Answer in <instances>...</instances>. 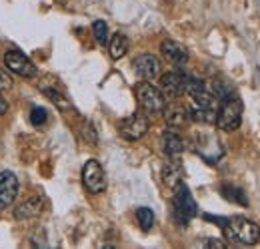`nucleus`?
<instances>
[{
	"label": "nucleus",
	"instance_id": "nucleus-1",
	"mask_svg": "<svg viewBox=\"0 0 260 249\" xmlns=\"http://www.w3.org/2000/svg\"><path fill=\"white\" fill-rule=\"evenodd\" d=\"M218 108H220V100L206 88L200 94L192 96V106L188 108L190 120L200 124H214L218 116Z\"/></svg>",
	"mask_w": 260,
	"mask_h": 249
},
{
	"label": "nucleus",
	"instance_id": "nucleus-2",
	"mask_svg": "<svg viewBox=\"0 0 260 249\" xmlns=\"http://www.w3.org/2000/svg\"><path fill=\"white\" fill-rule=\"evenodd\" d=\"M224 233L228 239L244 243V245H254L260 241V227L254 221L242 218V216L228 218L226 225H224Z\"/></svg>",
	"mask_w": 260,
	"mask_h": 249
},
{
	"label": "nucleus",
	"instance_id": "nucleus-3",
	"mask_svg": "<svg viewBox=\"0 0 260 249\" xmlns=\"http://www.w3.org/2000/svg\"><path fill=\"white\" fill-rule=\"evenodd\" d=\"M134 94H136V100H138L140 108L148 114H158L166 108V96L162 94L160 88H156L148 80H140L134 86Z\"/></svg>",
	"mask_w": 260,
	"mask_h": 249
},
{
	"label": "nucleus",
	"instance_id": "nucleus-4",
	"mask_svg": "<svg viewBox=\"0 0 260 249\" xmlns=\"http://www.w3.org/2000/svg\"><path fill=\"white\" fill-rule=\"evenodd\" d=\"M172 210H174V212H172V214H174V221L180 223V225H186V223L196 216V212H198L190 189L186 187V184H182V182L174 186Z\"/></svg>",
	"mask_w": 260,
	"mask_h": 249
},
{
	"label": "nucleus",
	"instance_id": "nucleus-5",
	"mask_svg": "<svg viewBox=\"0 0 260 249\" xmlns=\"http://www.w3.org/2000/svg\"><path fill=\"white\" fill-rule=\"evenodd\" d=\"M214 124L218 126L220 130H224V132L238 130V126L242 124V102L236 96H232L228 100H222Z\"/></svg>",
	"mask_w": 260,
	"mask_h": 249
},
{
	"label": "nucleus",
	"instance_id": "nucleus-6",
	"mask_svg": "<svg viewBox=\"0 0 260 249\" xmlns=\"http://www.w3.org/2000/svg\"><path fill=\"white\" fill-rule=\"evenodd\" d=\"M4 64L8 68V72L22 76V78H34L36 76V66L34 62L20 50H6L4 52Z\"/></svg>",
	"mask_w": 260,
	"mask_h": 249
},
{
	"label": "nucleus",
	"instance_id": "nucleus-7",
	"mask_svg": "<svg viewBox=\"0 0 260 249\" xmlns=\"http://www.w3.org/2000/svg\"><path fill=\"white\" fill-rule=\"evenodd\" d=\"M150 128V122H148V116L142 114V112H134L130 114L128 118H124L120 126H118V132L124 140L128 142H134V140H140Z\"/></svg>",
	"mask_w": 260,
	"mask_h": 249
},
{
	"label": "nucleus",
	"instance_id": "nucleus-8",
	"mask_svg": "<svg viewBox=\"0 0 260 249\" xmlns=\"http://www.w3.org/2000/svg\"><path fill=\"white\" fill-rule=\"evenodd\" d=\"M82 184L90 193H102L106 189V176L96 159H88L82 168Z\"/></svg>",
	"mask_w": 260,
	"mask_h": 249
},
{
	"label": "nucleus",
	"instance_id": "nucleus-9",
	"mask_svg": "<svg viewBox=\"0 0 260 249\" xmlns=\"http://www.w3.org/2000/svg\"><path fill=\"white\" fill-rule=\"evenodd\" d=\"M186 82L188 76L182 70H172L160 76V90L168 98H180L182 94H186Z\"/></svg>",
	"mask_w": 260,
	"mask_h": 249
},
{
	"label": "nucleus",
	"instance_id": "nucleus-10",
	"mask_svg": "<svg viewBox=\"0 0 260 249\" xmlns=\"http://www.w3.org/2000/svg\"><path fill=\"white\" fill-rule=\"evenodd\" d=\"M132 68H134V72H136V76L140 80H148L150 82V80H154V78L160 76V62L152 54H140V56H136L134 62H132Z\"/></svg>",
	"mask_w": 260,
	"mask_h": 249
},
{
	"label": "nucleus",
	"instance_id": "nucleus-11",
	"mask_svg": "<svg viewBox=\"0 0 260 249\" xmlns=\"http://www.w3.org/2000/svg\"><path fill=\"white\" fill-rule=\"evenodd\" d=\"M18 195V178L12 172H0V210L14 203Z\"/></svg>",
	"mask_w": 260,
	"mask_h": 249
},
{
	"label": "nucleus",
	"instance_id": "nucleus-12",
	"mask_svg": "<svg viewBox=\"0 0 260 249\" xmlns=\"http://www.w3.org/2000/svg\"><path fill=\"white\" fill-rule=\"evenodd\" d=\"M160 50H162L164 58L170 64H174V66H184L188 62V50L182 44L174 42V40H164Z\"/></svg>",
	"mask_w": 260,
	"mask_h": 249
},
{
	"label": "nucleus",
	"instance_id": "nucleus-13",
	"mask_svg": "<svg viewBox=\"0 0 260 249\" xmlns=\"http://www.w3.org/2000/svg\"><path fill=\"white\" fill-rule=\"evenodd\" d=\"M162 112L164 118H166V124L170 128H182L190 120V110L186 106H180V104H170L168 108H164Z\"/></svg>",
	"mask_w": 260,
	"mask_h": 249
},
{
	"label": "nucleus",
	"instance_id": "nucleus-14",
	"mask_svg": "<svg viewBox=\"0 0 260 249\" xmlns=\"http://www.w3.org/2000/svg\"><path fill=\"white\" fill-rule=\"evenodd\" d=\"M162 146L166 156L170 157H178L184 152V140L174 130H166L162 134Z\"/></svg>",
	"mask_w": 260,
	"mask_h": 249
},
{
	"label": "nucleus",
	"instance_id": "nucleus-15",
	"mask_svg": "<svg viewBox=\"0 0 260 249\" xmlns=\"http://www.w3.org/2000/svg\"><path fill=\"white\" fill-rule=\"evenodd\" d=\"M40 210H42V199H40V197H28V199H24L20 205H16L14 218L18 219V221H22V219H32L40 214Z\"/></svg>",
	"mask_w": 260,
	"mask_h": 249
},
{
	"label": "nucleus",
	"instance_id": "nucleus-16",
	"mask_svg": "<svg viewBox=\"0 0 260 249\" xmlns=\"http://www.w3.org/2000/svg\"><path fill=\"white\" fill-rule=\"evenodd\" d=\"M162 180H164V184L170 187H174L176 184L182 182V165H180V161H178L176 157H172V159H168V161L164 163Z\"/></svg>",
	"mask_w": 260,
	"mask_h": 249
},
{
	"label": "nucleus",
	"instance_id": "nucleus-17",
	"mask_svg": "<svg viewBox=\"0 0 260 249\" xmlns=\"http://www.w3.org/2000/svg\"><path fill=\"white\" fill-rule=\"evenodd\" d=\"M108 52H110V56L114 60H120L122 56H126V52H128V38L124 34L116 32L110 38V42H108Z\"/></svg>",
	"mask_w": 260,
	"mask_h": 249
},
{
	"label": "nucleus",
	"instance_id": "nucleus-18",
	"mask_svg": "<svg viewBox=\"0 0 260 249\" xmlns=\"http://www.w3.org/2000/svg\"><path fill=\"white\" fill-rule=\"evenodd\" d=\"M220 193L226 197L228 201H232V203H240V205H248V197H246V193L240 189L238 186H234V184H222L220 186Z\"/></svg>",
	"mask_w": 260,
	"mask_h": 249
},
{
	"label": "nucleus",
	"instance_id": "nucleus-19",
	"mask_svg": "<svg viewBox=\"0 0 260 249\" xmlns=\"http://www.w3.org/2000/svg\"><path fill=\"white\" fill-rule=\"evenodd\" d=\"M208 90L214 94L220 102H222V100H228V98H232V96H236L234 88H232V84L226 82V80H222V78H214V80L210 82V88H208Z\"/></svg>",
	"mask_w": 260,
	"mask_h": 249
},
{
	"label": "nucleus",
	"instance_id": "nucleus-20",
	"mask_svg": "<svg viewBox=\"0 0 260 249\" xmlns=\"http://www.w3.org/2000/svg\"><path fill=\"white\" fill-rule=\"evenodd\" d=\"M40 90H42V94H44V96H46V98H48V100H50V102H52V104H54L58 110H62V112L70 110V100H68V98H66L64 94L60 92L58 88H48V86H42Z\"/></svg>",
	"mask_w": 260,
	"mask_h": 249
},
{
	"label": "nucleus",
	"instance_id": "nucleus-21",
	"mask_svg": "<svg viewBox=\"0 0 260 249\" xmlns=\"http://www.w3.org/2000/svg\"><path fill=\"white\" fill-rule=\"evenodd\" d=\"M136 219H138V225L142 227V231H148L154 225V212L150 208H138L136 210Z\"/></svg>",
	"mask_w": 260,
	"mask_h": 249
},
{
	"label": "nucleus",
	"instance_id": "nucleus-22",
	"mask_svg": "<svg viewBox=\"0 0 260 249\" xmlns=\"http://www.w3.org/2000/svg\"><path fill=\"white\" fill-rule=\"evenodd\" d=\"M46 120H48V112H46L44 108L34 106L32 110H30V122H32V126L40 128V126L46 124Z\"/></svg>",
	"mask_w": 260,
	"mask_h": 249
},
{
	"label": "nucleus",
	"instance_id": "nucleus-23",
	"mask_svg": "<svg viewBox=\"0 0 260 249\" xmlns=\"http://www.w3.org/2000/svg\"><path fill=\"white\" fill-rule=\"evenodd\" d=\"M92 30H94V36H96L98 44H106L108 42V26L104 20H96L92 24Z\"/></svg>",
	"mask_w": 260,
	"mask_h": 249
},
{
	"label": "nucleus",
	"instance_id": "nucleus-24",
	"mask_svg": "<svg viewBox=\"0 0 260 249\" xmlns=\"http://www.w3.org/2000/svg\"><path fill=\"white\" fill-rule=\"evenodd\" d=\"M14 86V80L10 76V72H6L4 68H0V92H10Z\"/></svg>",
	"mask_w": 260,
	"mask_h": 249
},
{
	"label": "nucleus",
	"instance_id": "nucleus-25",
	"mask_svg": "<svg viewBox=\"0 0 260 249\" xmlns=\"http://www.w3.org/2000/svg\"><path fill=\"white\" fill-rule=\"evenodd\" d=\"M82 134H84V140H86L88 144H96V142H98L96 132L92 130V126H90V124H84V132H82Z\"/></svg>",
	"mask_w": 260,
	"mask_h": 249
},
{
	"label": "nucleus",
	"instance_id": "nucleus-26",
	"mask_svg": "<svg viewBox=\"0 0 260 249\" xmlns=\"http://www.w3.org/2000/svg\"><path fill=\"white\" fill-rule=\"evenodd\" d=\"M204 243H206V245H212V247H226V243L220 241V239H206Z\"/></svg>",
	"mask_w": 260,
	"mask_h": 249
},
{
	"label": "nucleus",
	"instance_id": "nucleus-27",
	"mask_svg": "<svg viewBox=\"0 0 260 249\" xmlns=\"http://www.w3.org/2000/svg\"><path fill=\"white\" fill-rule=\"evenodd\" d=\"M8 112V102L4 100V96H2V92H0V116H4Z\"/></svg>",
	"mask_w": 260,
	"mask_h": 249
},
{
	"label": "nucleus",
	"instance_id": "nucleus-28",
	"mask_svg": "<svg viewBox=\"0 0 260 249\" xmlns=\"http://www.w3.org/2000/svg\"><path fill=\"white\" fill-rule=\"evenodd\" d=\"M254 2H256V4H258V6H260V0H254Z\"/></svg>",
	"mask_w": 260,
	"mask_h": 249
}]
</instances>
